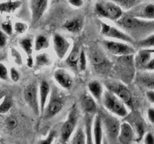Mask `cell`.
<instances>
[{"mask_svg":"<svg viewBox=\"0 0 154 144\" xmlns=\"http://www.w3.org/2000/svg\"><path fill=\"white\" fill-rule=\"evenodd\" d=\"M107 90L114 93L116 96L123 100L128 108H132L133 106L132 93L128 87L123 82L117 80H108L105 82Z\"/></svg>","mask_w":154,"mask_h":144,"instance_id":"52a82bcc","label":"cell"},{"mask_svg":"<svg viewBox=\"0 0 154 144\" xmlns=\"http://www.w3.org/2000/svg\"><path fill=\"white\" fill-rule=\"evenodd\" d=\"M144 70H147V71H154V58H152L150 60L147 64L146 65L145 68Z\"/></svg>","mask_w":154,"mask_h":144,"instance_id":"7dc6e473","label":"cell"},{"mask_svg":"<svg viewBox=\"0 0 154 144\" xmlns=\"http://www.w3.org/2000/svg\"><path fill=\"white\" fill-rule=\"evenodd\" d=\"M9 72L7 67L3 63L0 62V80H7L8 79Z\"/></svg>","mask_w":154,"mask_h":144,"instance_id":"ab89813d","label":"cell"},{"mask_svg":"<svg viewBox=\"0 0 154 144\" xmlns=\"http://www.w3.org/2000/svg\"><path fill=\"white\" fill-rule=\"evenodd\" d=\"M23 98L35 116L41 115L40 102H39L38 86L36 83H29L24 88Z\"/></svg>","mask_w":154,"mask_h":144,"instance_id":"9c48e42d","label":"cell"},{"mask_svg":"<svg viewBox=\"0 0 154 144\" xmlns=\"http://www.w3.org/2000/svg\"><path fill=\"white\" fill-rule=\"evenodd\" d=\"M90 61L95 67L105 66L107 63V59L104 54L98 50H93L90 54Z\"/></svg>","mask_w":154,"mask_h":144,"instance_id":"484cf974","label":"cell"},{"mask_svg":"<svg viewBox=\"0 0 154 144\" xmlns=\"http://www.w3.org/2000/svg\"><path fill=\"white\" fill-rule=\"evenodd\" d=\"M51 92V87L49 82L45 80H43L40 82L38 85V94H39V102H40V110L41 115L43 116L45 112V107L47 106L50 95Z\"/></svg>","mask_w":154,"mask_h":144,"instance_id":"9a60e30c","label":"cell"},{"mask_svg":"<svg viewBox=\"0 0 154 144\" xmlns=\"http://www.w3.org/2000/svg\"><path fill=\"white\" fill-rule=\"evenodd\" d=\"M108 1L115 3L119 7L121 8L122 10L126 11H129L141 2L140 0H108Z\"/></svg>","mask_w":154,"mask_h":144,"instance_id":"4dcf8cb0","label":"cell"},{"mask_svg":"<svg viewBox=\"0 0 154 144\" xmlns=\"http://www.w3.org/2000/svg\"><path fill=\"white\" fill-rule=\"evenodd\" d=\"M87 68V52L84 49L81 50L79 59H78V70L81 72H84Z\"/></svg>","mask_w":154,"mask_h":144,"instance_id":"836d02e7","label":"cell"},{"mask_svg":"<svg viewBox=\"0 0 154 144\" xmlns=\"http://www.w3.org/2000/svg\"><path fill=\"white\" fill-rule=\"evenodd\" d=\"M27 28H28L27 24L23 22H16L14 26V29L17 34H23L26 31Z\"/></svg>","mask_w":154,"mask_h":144,"instance_id":"f35d334b","label":"cell"},{"mask_svg":"<svg viewBox=\"0 0 154 144\" xmlns=\"http://www.w3.org/2000/svg\"><path fill=\"white\" fill-rule=\"evenodd\" d=\"M93 135L94 144H102L105 137L102 118L99 113L96 114L93 121Z\"/></svg>","mask_w":154,"mask_h":144,"instance_id":"e0dca14e","label":"cell"},{"mask_svg":"<svg viewBox=\"0 0 154 144\" xmlns=\"http://www.w3.org/2000/svg\"><path fill=\"white\" fill-rule=\"evenodd\" d=\"M102 4L105 7L108 20L117 22L123 16V10L115 3L107 0L103 2Z\"/></svg>","mask_w":154,"mask_h":144,"instance_id":"2e32d148","label":"cell"},{"mask_svg":"<svg viewBox=\"0 0 154 144\" xmlns=\"http://www.w3.org/2000/svg\"><path fill=\"white\" fill-rule=\"evenodd\" d=\"M101 33L105 38H108L110 40H119V41L126 42L133 45L135 44V39L129 35V34L123 31L121 28L112 26L108 23L101 22Z\"/></svg>","mask_w":154,"mask_h":144,"instance_id":"ba28073f","label":"cell"},{"mask_svg":"<svg viewBox=\"0 0 154 144\" xmlns=\"http://www.w3.org/2000/svg\"><path fill=\"white\" fill-rule=\"evenodd\" d=\"M54 79L59 86L63 89H69L73 84L72 74L65 68H58L54 71Z\"/></svg>","mask_w":154,"mask_h":144,"instance_id":"5bb4252c","label":"cell"},{"mask_svg":"<svg viewBox=\"0 0 154 144\" xmlns=\"http://www.w3.org/2000/svg\"><path fill=\"white\" fill-rule=\"evenodd\" d=\"M78 111L76 106L74 105L70 110L67 118L63 124L60 130V141L62 143H67L72 135L78 128Z\"/></svg>","mask_w":154,"mask_h":144,"instance_id":"8992f818","label":"cell"},{"mask_svg":"<svg viewBox=\"0 0 154 144\" xmlns=\"http://www.w3.org/2000/svg\"><path fill=\"white\" fill-rule=\"evenodd\" d=\"M8 35L3 31L0 30V47H4L7 44Z\"/></svg>","mask_w":154,"mask_h":144,"instance_id":"ee69618b","label":"cell"},{"mask_svg":"<svg viewBox=\"0 0 154 144\" xmlns=\"http://www.w3.org/2000/svg\"><path fill=\"white\" fill-rule=\"evenodd\" d=\"M22 2L19 0L17 1H8L0 3V13H14L20 8Z\"/></svg>","mask_w":154,"mask_h":144,"instance_id":"4316f807","label":"cell"},{"mask_svg":"<svg viewBox=\"0 0 154 144\" xmlns=\"http://www.w3.org/2000/svg\"><path fill=\"white\" fill-rule=\"evenodd\" d=\"M120 28L124 29L127 34L129 32H135L137 31H143L144 29L152 26L154 24V21H147L133 17L126 14L123 15L121 19L116 22Z\"/></svg>","mask_w":154,"mask_h":144,"instance_id":"5b68a950","label":"cell"},{"mask_svg":"<svg viewBox=\"0 0 154 144\" xmlns=\"http://www.w3.org/2000/svg\"><path fill=\"white\" fill-rule=\"evenodd\" d=\"M26 65L28 68H33L35 66V60L33 58L32 56H27L26 58Z\"/></svg>","mask_w":154,"mask_h":144,"instance_id":"681fc988","label":"cell"},{"mask_svg":"<svg viewBox=\"0 0 154 144\" xmlns=\"http://www.w3.org/2000/svg\"><path fill=\"white\" fill-rule=\"evenodd\" d=\"M146 96L150 103L154 104V90H147Z\"/></svg>","mask_w":154,"mask_h":144,"instance_id":"c3c4849f","label":"cell"},{"mask_svg":"<svg viewBox=\"0 0 154 144\" xmlns=\"http://www.w3.org/2000/svg\"><path fill=\"white\" fill-rule=\"evenodd\" d=\"M102 45L108 52L116 56H131L136 53L135 46L126 42L105 39L102 41Z\"/></svg>","mask_w":154,"mask_h":144,"instance_id":"277c9868","label":"cell"},{"mask_svg":"<svg viewBox=\"0 0 154 144\" xmlns=\"http://www.w3.org/2000/svg\"><path fill=\"white\" fill-rule=\"evenodd\" d=\"M67 143L86 144V133L84 128H83L81 125H78Z\"/></svg>","mask_w":154,"mask_h":144,"instance_id":"603a6c76","label":"cell"},{"mask_svg":"<svg viewBox=\"0 0 154 144\" xmlns=\"http://www.w3.org/2000/svg\"><path fill=\"white\" fill-rule=\"evenodd\" d=\"M62 144H68V143H62Z\"/></svg>","mask_w":154,"mask_h":144,"instance_id":"f5cc1de1","label":"cell"},{"mask_svg":"<svg viewBox=\"0 0 154 144\" xmlns=\"http://www.w3.org/2000/svg\"><path fill=\"white\" fill-rule=\"evenodd\" d=\"M128 15L147 21H154V4H138L130 10Z\"/></svg>","mask_w":154,"mask_h":144,"instance_id":"8fae6325","label":"cell"},{"mask_svg":"<svg viewBox=\"0 0 154 144\" xmlns=\"http://www.w3.org/2000/svg\"><path fill=\"white\" fill-rule=\"evenodd\" d=\"M103 124L105 136L110 144H120L118 141V135L121 123L116 118L115 116L110 112H105L104 115H101Z\"/></svg>","mask_w":154,"mask_h":144,"instance_id":"7a4b0ae2","label":"cell"},{"mask_svg":"<svg viewBox=\"0 0 154 144\" xmlns=\"http://www.w3.org/2000/svg\"><path fill=\"white\" fill-rule=\"evenodd\" d=\"M147 50L150 53L152 54V55L154 54V48H150V49H147Z\"/></svg>","mask_w":154,"mask_h":144,"instance_id":"f907efd6","label":"cell"},{"mask_svg":"<svg viewBox=\"0 0 154 144\" xmlns=\"http://www.w3.org/2000/svg\"><path fill=\"white\" fill-rule=\"evenodd\" d=\"M147 118L151 124H154V108L150 107L147 111Z\"/></svg>","mask_w":154,"mask_h":144,"instance_id":"f6af8a7d","label":"cell"},{"mask_svg":"<svg viewBox=\"0 0 154 144\" xmlns=\"http://www.w3.org/2000/svg\"><path fill=\"white\" fill-rule=\"evenodd\" d=\"M49 4V0H30L32 22L36 23L45 14Z\"/></svg>","mask_w":154,"mask_h":144,"instance_id":"7c38bea8","label":"cell"},{"mask_svg":"<svg viewBox=\"0 0 154 144\" xmlns=\"http://www.w3.org/2000/svg\"><path fill=\"white\" fill-rule=\"evenodd\" d=\"M134 64L139 70H144L147 63L152 58V54L147 51V49H141L135 54Z\"/></svg>","mask_w":154,"mask_h":144,"instance_id":"ffe728a7","label":"cell"},{"mask_svg":"<svg viewBox=\"0 0 154 144\" xmlns=\"http://www.w3.org/2000/svg\"><path fill=\"white\" fill-rule=\"evenodd\" d=\"M52 64V60L48 53L42 52L37 54L35 59V66L36 69L43 68L45 67H49Z\"/></svg>","mask_w":154,"mask_h":144,"instance_id":"cb8c5ba5","label":"cell"},{"mask_svg":"<svg viewBox=\"0 0 154 144\" xmlns=\"http://www.w3.org/2000/svg\"><path fill=\"white\" fill-rule=\"evenodd\" d=\"M136 136L138 138V140L142 139L145 135V129H144V125L141 122H136L135 124V128H134Z\"/></svg>","mask_w":154,"mask_h":144,"instance_id":"d590c367","label":"cell"},{"mask_svg":"<svg viewBox=\"0 0 154 144\" xmlns=\"http://www.w3.org/2000/svg\"><path fill=\"white\" fill-rule=\"evenodd\" d=\"M144 144H154V134L151 132H147L144 136Z\"/></svg>","mask_w":154,"mask_h":144,"instance_id":"7bdbcfd3","label":"cell"},{"mask_svg":"<svg viewBox=\"0 0 154 144\" xmlns=\"http://www.w3.org/2000/svg\"><path fill=\"white\" fill-rule=\"evenodd\" d=\"M64 105L65 99L63 94L57 88H51V95L43 113L44 118L48 120L54 118L63 110Z\"/></svg>","mask_w":154,"mask_h":144,"instance_id":"3957f363","label":"cell"},{"mask_svg":"<svg viewBox=\"0 0 154 144\" xmlns=\"http://www.w3.org/2000/svg\"><path fill=\"white\" fill-rule=\"evenodd\" d=\"M138 46L141 49H150L154 48V33L149 34L147 37L141 39L138 42Z\"/></svg>","mask_w":154,"mask_h":144,"instance_id":"1f68e13d","label":"cell"},{"mask_svg":"<svg viewBox=\"0 0 154 144\" xmlns=\"http://www.w3.org/2000/svg\"><path fill=\"white\" fill-rule=\"evenodd\" d=\"M138 80L148 90H154V75L152 74H140L138 76Z\"/></svg>","mask_w":154,"mask_h":144,"instance_id":"f1b7e54d","label":"cell"},{"mask_svg":"<svg viewBox=\"0 0 154 144\" xmlns=\"http://www.w3.org/2000/svg\"><path fill=\"white\" fill-rule=\"evenodd\" d=\"M102 144H110V143H109V142H108V140L106 139V137H105H105H104V140H103V143H102Z\"/></svg>","mask_w":154,"mask_h":144,"instance_id":"816d5d0a","label":"cell"},{"mask_svg":"<svg viewBox=\"0 0 154 144\" xmlns=\"http://www.w3.org/2000/svg\"><path fill=\"white\" fill-rule=\"evenodd\" d=\"M2 29L7 35H11L13 34V26L10 22H5L2 23Z\"/></svg>","mask_w":154,"mask_h":144,"instance_id":"60d3db41","label":"cell"},{"mask_svg":"<svg viewBox=\"0 0 154 144\" xmlns=\"http://www.w3.org/2000/svg\"><path fill=\"white\" fill-rule=\"evenodd\" d=\"M19 45L27 56H32L34 51V41L31 37L23 38L20 40Z\"/></svg>","mask_w":154,"mask_h":144,"instance_id":"f546056e","label":"cell"},{"mask_svg":"<svg viewBox=\"0 0 154 144\" xmlns=\"http://www.w3.org/2000/svg\"><path fill=\"white\" fill-rule=\"evenodd\" d=\"M13 106L12 98L8 95H5L0 104V114H5Z\"/></svg>","mask_w":154,"mask_h":144,"instance_id":"d6a6232c","label":"cell"},{"mask_svg":"<svg viewBox=\"0 0 154 144\" xmlns=\"http://www.w3.org/2000/svg\"><path fill=\"white\" fill-rule=\"evenodd\" d=\"M69 3L75 8H81L84 4V0H68Z\"/></svg>","mask_w":154,"mask_h":144,"instance_id":"bcb514c9","label":"cell"},{"mask_svg":"<svg viewBox=\"0 0 154 144\" xmlns=\"http://www.w3.org/2000/svg\"><path fill=\"white\" fill-rule=\"evenodd\" d=\"M96 100L90 95V93H85L82 95L81 99V107L83 110L85 115L93 116L96 114L97 110Z\"/></svg>","mask_w":154,"mask_h":144,"instance_id":"ac0fdd59","label":"cell"},{"mask_svg":"<svg viewBox=\"0 0 154 144\" xmlns=\"http://www.w3.org/2000/svg\"><path fill=\"white\" fill-rule=\"evenodd\" d=\"M87 89L90 95L93 96V98L96 101L102 102L105 90H104L102 84L99 80H93L90 81L87 84Z\"/></svg>","mask_w":154,"mask_h":144,"instance_id":"44dd1931","label":"cell"},{"mask_svg":"<svg viewBox=\"0 0 154 144\" xmlns=\"http://www.w3.org/2000/svg\"><path fill=\"white\" fill-rule=\"evenodd\" d=\"M84 26L82 19L80 17H73L72 19L68 20L63 24V28H66L68 32L71 33H79L81 31Z\"/></svg>","mask_w":154,"mask_h":144,"instance_id":"7402d4cb","label":"cell"},{"mask_svg":"<svg viewBox=\"0 0 154 144\" xmlns=\"http://www.w3.org/2000/svg\"><path fill=\"white\" fill-rule=\"evenodd\" d=\"M9 76H10V78L11 79V80L14 81V82H17V81H19L20 77L19 71L14 67L11 68L10 71H9Z\"/></svg>","mask_w":154,"mask_h":144,"instance_id":"b9f144b4","label":"cell"},{"mask_svg":"<svg viewBox=\"0 0 154 144\" xmlns=\"http://www.w3.org/2000/svg\"><path fill=\"white\" fill-rule=\"evenodd\" d=\"M93 121L92 116L85 115L84 117V129L86 133V144H94L93 135Z\"/></svg>","mask_w":154,"mask_h":144,"instance_id":"d4e9b609","label":"cell"},{"mask_svg":"<svg viewBox=\"0 0 154 144\" xmlns=\"http://www.w3.org/2000/svg\"><path fill=\"white\" fill-rule=\"evenodd\" d=\"M56 136H57V130L55 129H51L48 136L44 139L38 140L36 144H53Z\"/></svg>","mask_w":154,"mask_h":144,"instance_id":"e575fe53","label":"cell"},{"mask_svg":"<svg viewBox=\"0 0 154 144\" xmlns=\"http://www.w3.org/2000/svg\"><path fill=\"white\" fill-rule=\"evenodd\" d=\"M81 48L78 44H75L72 50L66 58V64L74 71H79L78 70V59H79Z\"/></svg>","mask_w":154,"mask_h":144,"instance_id":"d6986e66","label":"cell"},{"mask_svg":"<svg viewBox=\"0 0 154 144\" xmlns=\"http://www.w3.org/2000/svg\"><path fill=\"white\" fill-rule=\"evenodd\" d=\"M135 134L133 127L127 122L121 123L120 132L118 135V141L120 144H132L135 140Z\"/></svg>","mask_w":154,"mask_h":144,"instance_id":"4fadbf2b","label":"cell"},{"mask_svg":"<svg viewBox=\"0 0 154 144\" xmlns=\"http://www.w3.org/2000/svg\"><path fill=\"white\" fill-rule=\"evenodd\" d=\"M50 46L49 39L44 34H38L34 40V50L35 52H42L48 49Z\"/></svg>","mask_w":154,"mask_h":144,"instance_id":"83f0119b","label":"cell"},{"mask_svg":"<svg viewBox=\"0 0 154 144\" xmlns=\"http://www.w3.org/2000/svg\"><path fill=\"white\" fill-rule=\"evenodd\" d=\"M5 124L6 128L8 129H9V130H13V129L16 128L17 126L18 121L15 117L9 116L8 118H6Z\"/></svg>","mask_w":154,"mask_h":144,"instance_id":"74e56055","label":"cell"},{"mask_svg":"<svg viewBox=\"0 0 154 144\" xmlns=\"http://www.w3.org/2000/svg\"><path fill=\"white\" fill-rule=\"evenodd\" d=\"M53 48L54 52L59 59H64L72 50L71 42L67 38L59 33L53 34L52 38Z\"/></svg>","mask_w":154,"mask_h":144,"instance_id":"30bf717a","label":"cell"},{"mask_svg":"<svg viewBox=\"0 0 154 144\" xmlns=\"http://www.w3.org/2000/svg\"><path fill=\"white\" fill-rule=\"evenodd\" d=\"M101 103L105 110L117 118H123L129 114V108L126 104L108 90H105L104 92Z\"/></svg>","mask_w":154,"mask_h":144,"instance_id":"6da1fadb","label":"cell"},{"mask_svg":"<svg viewBox=\"0 0 154 144\" xmlns=\"http://www.w3.org/2000/svg\"><path fill=\"white\" fill-rule=\"evenodd\" d=\"M11 56L12 58H13L14 62L17 65L21 66L23 64V58L21 54L20 53L19 51L17 50L15 48L11 47Z\"/></svg>","mask_w":154,"mask_h":144,"instance_id":"8d00e7d4","label":"cell"}]
</instances>
